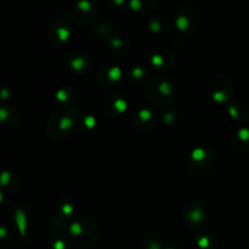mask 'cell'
<instances>
[{
  "label": "cell",
  "mask_w": 249,
  "mask_h": 249,
  "mask_svg": "<svg viewBox=\"0 0 249 249\" xmlns=\"http://www.w3.org/2000/svg\"><path fill=\"white\" fill-rule=\"evenodd\" d=\"M105 112L109 117H119L128 109V100L119 91H112L104 101Z\"/></svg>",
  "instance_id": "30bf717a"
},
{
  "label": "cell",
  "mask_w": 249,
  "mask_h": 249,
  "mask_svg": "<svg viewBox=\"0 0 249 249\" xmlns=\"http://www.w3.org/2000/svg\"><path fill=\"white\" fill-rule=\"evenodd\" d=\"M146 99L152 105L153 107L168 106L175 97V87L169 79L162 77V75H156L150 78L146 83L145 89Z\"/></svg>",
  "instance_id": "6da1fadb"
},
{
  "label": "cell",
  "mask_w": 249,
  "mask_h": 249,
  "mask_svg": "<svg viewBox=\"0 0 249 249\" xmlns=\"http://www.w3.org/2000/svg\"><path fill=\"white\" fill-rule=\"evenodd\" d=\"M0 122H1V128L4 130H12L18 125L19 114L17 113L14 107L2 106L0 108Z\"/></svg>",
  "instance_id": "ac0fdd59"
},
{
  "label": "cell",
  "mask_w": 249,
  "mask_h": 249,
  "mask_svg": "<svg viewBox=\"0 0 249 249\" xmlns=\"http://www.w3.org/2000/svg\"><path fill=\"white\" fill-rule=\"evenodd\" d=\"M12 218H14V224L16 226L17 231H18L21 237L24 240L27 235H28V212H27V209L22 204H16L12 208Z\"/></svg>",
  "instance_id": "2e32d148"
},
{
  "label": "cell",
  "mask_w": 249,
  "mask_h": 249,
  "mask_svg": "<svg viewBox=\"0 0 249 249\" xmlns=\"http://www.w3.org/2000/svg\"><path fill=\"white\" fill-rule=\"evenodd\" d=\"M165 242L156 232H147L145 236V249H164Z\"/></svg>",
  "instance_id": "d4e9b609"
},
{
  "label": "cell",
  "mask_w": 249,
  "mask_h": 249,
  "mask_svg": "<svg viewBox=\"0 0 249 249\" xmlns=\"http://www.w3.org/2000/svg\"><path fill=\"white\" fill-rule=\"evenodd\" d=\"M72 34V26L66 19H56L49 33V40L53 45H60L70 40Z\"/></svg>",
  "instance_id": "4fadbf2b"
},
{
  "label": "cell",
  "mask_w": 249,
  "mask_h": 249,
  "mask_svg": "<svg viewBox=\"0 0 249 249\" xmlns=\"http://www.w3.org/2000/svg\"><path fill=\"white\" fill-rule=\"evenodd\" d=\"M123 77V70L119 65L113 62L104 63L96 73L99 84L104 88H113L118 84Z\"/></svg>",
  "instance_id": "9c48e42d"
},
{
  "label": "cell",
  "mask_w": 249,
  "mask_h": 249,
  "mask_svg": "<svg viewBox=\"0 0 249 249\" xmlns=\"http://www.w3.org/2000/svg\"><path fill=\"white\" fill-rule=\"evenodd\" d=\"M174 24L181 33H194L199 26V14L191 5H182L175 12Z\"/></svg>",
  "instance_id": "5b68a950"
},
{
  "label": "cell",
  "mask_w": 249,
  "mask_h": 249,
  "mask_svg": "<svg viewBox=\"0 0 249 249\" xmlns=\"http://www.w3.org/2000/svg\"><path fill=\"white\" fill-rule=\"evenodd\" d=\"M108 44L113 50L126 51L130 46V39L123 33H113V36L108 39Z\"/></svg>",
  "instance_id": "7402d4cb"
},
{
  "label": "cell",
  "mask_w": 249,
  "mask_h": 249,
  "mask_svg": "<svg viewBox=\"0 0 249 249\" xmlns=\"http://www.w3.org/2000/svg\"><path fill=\"white\" fill-rule=\"evenodd\" d=\"M148 2L151 1H141V0H131V1L128 2V6L130 7L133 11H145L143 10V6L147 5Z\"/></svg>",
  "instance_id": "1f68e13d"
},
{
  "label": "cell",
  "mask_w": 249,
  "mask_h": 249,
  "mask_svg": "<svg viewBox=\"0 0 249 249\" xmlns=\"http://www.w3.org/2000/svg\"><path fill=\"white\" fill-rule=\"evenodd\" d=\"M207 219L206 207L198 201H191L184 207L182 221L189 229H198Z\"/></svg>",
  "instance_id": "52a82bcc"
},
{
  "label": "cell",
  "mask_w": 249,
  "mask_h": 249,
  "mask_svg": "<svg viewBox=\"0 0 249 249\" xmlns=\"http://www.w3.org/2000/svg\"><path fill=\"white\" fill-rule=\"evenodd\" d=\"M0 246L1 248H6L9 246H11L12 243V235L11 231L7 229V226L5 224H2L1 228H0Z\"/></svg>",
  "instance_id": "f546056e"
},
{
  "label": "cell",
  "mask_w": 249,
  "mask_h": 249,
  "mask_svg": "<svg viewBox=\"0 0 249 249\" xmlns=\"http://www.w3.org/2000/svg\"><path fill=\"white\" fill-rule=\"evenodd\" d=\"M146 75H147V68L145 66H133L129 71V77H130L131 82H140V80L145 79Z\"/></svg>",
  "instance_id": "4316f807"
},
{
  "label": "cell",
  "mask_w": 249,
  "mask_h": 249,
  "mask_svg": "<svg viewBox=\"0 0 249 249\" xmlns=\"http://www.w3.org/2000/svg\"><path fill=\"white\" fill-rule=\"evenodd\" d=\"M99 15V7L95 2L83 0V1L75 2L71 11V16L75 23L80 26H87L92 23Z\"/></svg>",
  "instance_id": "ba28073f"
},
{
  "label": "cell",
  "mask_w": 249,
  "mask_h": 249,
  "mask_svg": "<svg viewBox=\"0 0 249 249\" xmlns=\"http://www.w3.org/2000/svg\"><path fill=\"white\" fill-rule=\"evenodd\" d=\"M156 123H157L156 114L153 113L152 109L146 108V107L139 109L133 119L134 128L141 134L148 133V131L152 130L155 128Z\"/></svg>",
  "instance_id": "7c38bea8"
},
{
  "label": "cell",
  "mask_w": 249,
  "mask_h": 249,
  "mask_svg": "<svg viewBox=\"0 0 249 249\" xmlns=\"http://www.w3.org/2000/svg\"><path fill=\"white\" fill-rule=\"evenodd\" d=\"M66 65H67L68 70L72 72L77 73V74H84L91 70L92 58L91 56L83 51H75L68 56Z\"/></svg>",
  "instance_id": "8fae6325"
},
{
  "label": "cell",
  "mask_w": 249,
  "mask_h": 249,
  "mask_svg": "<svg viewBox=\"0 0 249 249\" xmlns=\"http://www.w3.org/2000/svg\"><path fill=\"white\" fill-rule=\"evenodd\" d=\"M230 145L233 150L240 152L249 151V126H241L230 138Z\"/></svg>",
  "instance_id": "e0dca14e"
},
{
  "label": "cell",
  "mask_w": 249,
  "mask_h": 249,
  "mask_svg": "<svg viewBox=\"0 0 249 249\" xmlns=\"http://www.w3.org/2000/svg\"><path fill=\"white\" fill-rule=\"evenodd\" d=\"M164 249H182L180 247L179 245H177V243H173V242H167L164 246Z\"/></svg>",
  "instance_id": "d6a6232c"
},
{
  "label": "cell",
  "mask_w": 249,
  "mask_h": 249,
  "mask_svg": "<svg viewBox=\"0 0 249 249\" xmlns=\"http://www.w3.org/2000/svg\"><path fill=\"white\" fill-rule=\"evenodd\" d=\"M112 31H113V28H112V26L108 22H102V23H100L99 26H97L95 32H96L97 36H99L100 39H102V40L107 39V41H108V39L113 36V34H112Z\"/></svg>",
  "instance_id": "83f0119b"
},
{
  "label": "cell",
  "mask_w": 249,
  "mask_h": 249,
  "mask_svg": "<svg viewBox=\"0 0 249 249\" xmlns=\"http://www.w3.org/2000/svg\"><path fill=\"white\" fill-rule=\"evenodd\" d=\"M207 91L213 101H215L216 104H224L231 100L233 95V88L228 78L223 75H215L211 78L207 84Z\"/></svg>",
  "instance_id": "8992f818"
},
{
  "label": "cell",
  "mask_w": 249,
  "mask_h": 249,
  "mask_svg": "<svg viewBox=\"0 0 249 249\" xmlns=\"http://www.w3.org/2000/svg\"><path fill=\"white\" fill-rule=\"evenodd\" d=\"M247 249H249V243H248V247H247Z\"/></svg>",
  "instance_id": "836d02e7"
},
{
  "label": "cell",
  "mask_w": 249,
  "mask_h": 249,
  "mask_svg": "<svg viewBox=\"0 0 249 249\" xmlns=\"http://www.w3.org/2000/svg\"><path fill=\"white\" fill-rule=\"evenodd\" d=\"M177 119H178L177 113L173 111H165L164 113L162 114L163 123L167 124V125H172V124H174L175 122H177Z\"/></svg>",
  "instance_id": "4dcf8cb0"
},
{
  "label": "cell",
  "mask_w": 249,
  "mask_h": 249,
  "mask_svg": "<svg viewBox=\"0 0 249 249\" xmlns=\"http://www.w3.org/2000/svg\"><path fill=\"white\" fill-rule=\"evenodd\" d=\"M196 245L201 249H214L216 247V237L214 233L206 231V232H199L195 238Z\"/></svg>",
  "instance_id": "cb8c5ba5"
},
{
  "label": "cell",
  "mask_w": 249,
  "mask_h": 249,
  "mask_svg": "<svg viewBox=\"0 0 249 249\" xmlns=\"http://www.w3.org/2000/svg\"><path fill=\"white\" fill-rule=\"evenodd\" d=\"M21 186V178L16 172L11 169H5L1 174V187L6 191H15Z\"/></svg>",
  "instance_id": "ffe728a7"
},
{
  "label": "cell",
  "mask_w": 249,
  "mask_h": 249,
  "mask_svg": "<svg viewBox=\"0 0 249 249\" xmlns=\"http://www.w3.org/2000/svg\"><path fill=\"white\" fill-rule=\"evenodd\" d=\"M78 123H80V125L84 126L85 129H94L96 125V118H95L92 114L89 113H79L78 116Z\"/></svg>",
  "instance_id": "f1b7e54d"
},
{
  "label": "cell",
  "mask_w": 249,
  "mask_h": 249,
  "mask_svg": "<svg viewBox=\"0 0 249 249\" xmlns=\"http://www.w3.org/2000/svg\"><path fill=\"white\" fill-rule=\"evenodd\" d=\"M215 158L214 153L204 146H197L191 151L187 158V167L194 174L204 175L211 172Z\"/></svg>",
  "instance_id": "277c9868"
},
{
  "label": "cell",
  "mask_w": 249,
  "mask_h": 249,
  "mask_svg": "<svg viewBox=\"0 0 249 249\" xmlns=\"http://www.w3.org/2000/svg\"><path fill=\"white\" fill-rule=\"evenodd\" d=\"M78 116L79 114L77 112L67 111V109H60L53 114L46 126L49 138L53 140H62L70 136L75 124H78Z\"/></svg>",
  "instance_id": "3957f363"
},
{
  "label": "cell",
  "mask_w": 249,
  "mask_h": 249,
  "mask_svg": "<svg viewBox=\"0 0 249 249\" xmlns=\"http://www.w3.org/2000/svg\"><path fill=\"white\" fill-rule=\"evenodd\" d=\"M228 113L235 121H246L249 116V108L240 100H232L228 105Z\"/></svg>",
  "instance_id": "d6986e66"
},
{
  "label": "cell",
  "mask_w": 249,
  "mask_h": 249,
  "mask_svg": "<svg viewBox=\"0 0 249 249\" xmlns=\"http://www.w3.org/2000/svg\"><path fill=\"white\" fill-rule=\"evenodd\" d=\"M65 232L71 242L82 247H91L99 238V228L96 224L84 218L71 220Z\"/></svg>",
  "instance_id": "7a4b0ae2"
},
{
  "label": "cell",
  "mask_w": 249,
  "mask_h": 249,
  "mask_svg": "<svg viewBox=\"0 0 249 249\" xmlns=\"http://www.w3.org/2000/svg\"><path fill=\"white\" fill-rule=\"evenodd\" d=\"M67 243H68V237L65 232H61L58 231L57 233L51 237L50 245L53 249H67Z\"/></svg>",
  "instance_id": "484cf974"
},
{
  "label": "cell",
  "mask_w": 249,
  "mask_h": 249,
  "mask_svg": "<svg viewBox=\"0 0 249 249\" xmlns=\"http://www.w3.org/2000/svg\"><path fill=\"white\" fill-rule=\"evenodd\" d=\"M151 65L160 70H170L175 65V53L170 49L158 48L152 51L150 56Z\"/></svg>",
  "instance_id": "5bb4252c"
},
{
  "label": "cell",
  "mask_w": 249,
  "mask_h": 249,
  "mask_svg": "<svg viewBox=\"0 0 249 249\" xmlns=\"http://www.w3.org/2000/svg\"><path fill=\"white\" fill-rule=\"evenodd\" d=\"M148 28L155 34H165L170 29L167 17L163 16L151 17L150 21H148Z\"/></svg>",
  "instance_id": "44dd1931"
},
{
  "label": "cell",
  "mask_w": 249,
  "mask_h": 249,
  "mask_svg": "<svg viewBox=\"0 0 249 249\" xmlns=\"http://www.w3.org/2000/svg\"><path fill=\"white\" fill-rule=\"evenodd\" d=\"M75 212H77V208H75L74 204H73L70 199L62 198L58 201L57 206H56L55 213L58 214V215L62 216V218H65L66 220H67V219H70L71 216L74 215Z\"/></svg>",
  "instance_id": "603a6c76"
},
{
  "label": "cell",
  "mask_w": 249,
  "mask_h": 249,
  "mask_svg": "<svg viewBox=\"0 0 249 249\" xmlns=\"http://www.w3.org/2000/svg\"><path fill=\"white\" fill-rule=\"evenodd\" d=\"M56 102L60 105V109L77 112L75 104H77V94L72 87H62L56 91Z\"/></svg>",
  "instance_id": "9a60e30c"
}]
</instances>
